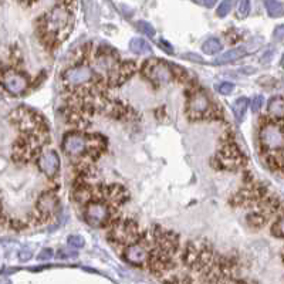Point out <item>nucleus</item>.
<instances>
[{
	"instance_id": "nucleus-1",
	"label": "nucleus",
	"mask_w": 284,
	"mask_h": 284,
	"mask_svg": "<svg viewBox=\"0 0 284 284\" xmlns=\"http://www.w3.org/2000/svg\"><path fill=\"white\" fill-rule=\"evenodd\" d=\"M100 196L90 195V189H78L74 194V199L84 204V219L92 228H104L112 222L116 204H120L126 199V192L118 185L98 188Z\"/></svg>"
},
{
	"instance_id": "nucleus-2",
	"label": "nucleus",
	"mask_w": 284,
	"mask_h": 284,
	"mask_svg": "<svg viewBox=\"0 0 284 284\" xmlns=\"http://www.w3.org/2000/svg\"><path fill=\"white\" fill-rule=\"evenodd\" d=\"M106 146L102 136L97 135H86L80 132H70L64 135L62 150L71 160H88L97 158V155Z\"/></svg>"
},
{
	"instance_id": "nucleus-3",
	"label": "nucleus",
	"mask_w": 284,
	"mask_h": 284,
	"mask_svg": "<svg viewBox=\"0 0 284 284\" xmlns=\"http://www.w3.org/2000/svg\"><path fill=\"white\" fill-rule=\"evenodd\" d=\"M71 3L72 0H62L44 18V32L52 36L54 40L62 42L68 34V30L72 24Z\"/></svg>"
},
{
	"instance_id": "nucleus-4",
	"label": "nucleus",
	"mask_w": 284,
	"mask_h": 284,
	"mask_svg": "<svg viewBox=\"0 0 284 284\" xmlns=\"http://www.w3.org/2000/svg\"><path fill=\"white\" fill-rule=\"evenodd\" d=\"M142 72L148 80H151L154 84H158V86H164L172 81L170 68L164 62L155 60V58H151L144 64Z\"/></svg>"
},
{
	"instance_id": "nucleus-5",
	"label": "nucleus",
	"mask_w": 284,
	"mask_h": 284,
	"mask_svg": "<svg viewBox=\"0 0 284 284\" xmlns=\"http://www.w3.org/2000/svg\"><path fill=\"white\" fill-rule=\"evenodd\" d=\"M94 78V70L90 66H77L62 74V82L68 88H81Z\"/></svg>"
},
{
	"instance_id": "nucleus-6",
	"label": "nucleus",
	"mask_w": 284,
	"mask_h": 284,
	"mask_svg": "<svg viewBox=\"0 0 284 284\" xmlns=\"http://www.w3.org/2000/svg\"><path fill=\"white\" fill-rule=\"evenodd\" d=\"M110 238H111V240L116 242V243H121L124 246H128L131 243L138 242V238H140L138 226H136V223L131 222V220L118 222L111 228Z\"/></svg>"
},
{
	"instance_id": "nucleus-7",
	"label": "nucleus",
	"mask_w": 284,
	"mask_h": 284,
	"mask_svg": "<svg viewBox=\"0 0 284 284\" xmlns=\"http://www.w3.org/2000/svg\"><path fill=\"white\" fill-rule=\"evenodd\" d=\"M150 244L146 242H135L124 248V258L134 266H142L150 258Z\"/></svg>"
},
{
	"instance_id": "nucleus-8",
	"label": "nucleus",
	"mask_w": 284,
	"mask_h": 284,
	"mask_svg": "<svg viewBox=\"0 0 284 284\" xmlns=\"http://www.w3.org/2000/svg\"><path fill=\"white\" fill-rule=\"evenodd\" d=\"M2 84L4 90L13 94V96H18L23 94L27 88V80L24 76H22L20 72L14 70H4L3 71V78H2Z\"/></svg>"
},
{
	"instance_id": "nucleus-9",
	"label": "nucleus",
	"mask_w": 284,
	"mask_h": 284,
	"mask_svg": "<svg viewBox=\"0 0 284 284\" xmlns=\"http://www.w3.org/2000/svg\"><path fill=\"white\" fill-rule=\"evenodd\" d=\"M210 111V101L204 92H195L188 102V114L192 118H204Z\"/></svg>"
},
{
	"instance_id": "nucleus-10",
	"label": "nucleus",
	"mask_w": 284,
	"mask_h": 284,
	"mask_svg": "<svg viewBox=\"0 0 284 284\" xmlns=\"http://www.w3.org/2000/svg\"><path fill=\"white\" fill-rule=\"evenodd\" d=\"M38 168L47 176L54 178L60 170V156L56 151H44L38 158Z\"/></svg>"
},
{
	"instance_id": "nucleus-11",
	"label": "nucleus",
	"mask_w": 284,
	"mask_h": 284,
	"mask_svg": "<svg viewBox=\"0 0 284 284\" xmlns=\"http://www.w3.org/2000/svg\"><path fill=\"white\" fill-rule=\"evenodd\" d=\"M57 209V196L53 192L50 194H43L40 196L38 202H37V218H40L42 220H46L47 218H52Z\"/></svg>"
},
{
	"instance_id": "nucleus-12",
	"label": "nucleus",
	"mask_w": 284,
	"mask_h": 284,
	"mask_svg": "<svg viewBox=\"0 0 284 284\" xmlns=\"http://www.w3.org/2000/svg\"><path fill=\"white\" fill-rule=\"evenodd\" d=\"M218 160H219L222 168L229 169V170L238 169L243 164V158H242L240 152L233 146H228V148H224L219 152Z\"/></svg>"
},
{
	"instance_id": "nucleus-13",
	"label": "nucleus",
	"mask_w": 284,
	"mask_h": 284,
	"mask_svg": "<svg viewBox=\"0 0 284 284\" xmlns=\"http://www.w3.org/2000/svg\"><path fill=\"white\" fill-rule=\"evenodd\" d=\"M135 71V64L132 62H122L118 66H112L110 68V81L112 86H120L125 80H128Z\"/></svg>"
},
{
	"instance_id": "nucleus-14",
	"label": "nucleus",
	"mask_w": 284,
	"mask_h": 284,
	"mask_svg": "<svg viewBox=\"0 0 284 284\" xmlns=\"http://www.w3.org/2000/svg\"><path fill=\"white\" fill-rule=\"evenodd\" d=\"M267 112L270 118L284 120V98L280 96L270 98V101L267 104Z\"/></svg>"
},
{
	"instance_id": "nucleus-15",
	"label": "nucleus",
	"mask_w": 284,
	"mask_h": 284,
	"mask_svg": "<svg viewBox=\"0 0 284 284\" xmlns=\"http://www.w3.org/2000/svg\"><path fill=\"white\" fill-rule=\"evenodd\" d=\"M248 53V50L246 47H238V48H233L230 52H228V53L222 54L214 64H218V66H222V64H229V62H238L240 58H243L246 54Z\"/></svg>"
},
{
	"instance_id": "nucleus-16",
	"label": "nucleus",
	"mask_w": 284,
	"mask_h": 284,
	"mask_svg": "<svg viewBox=\"0 0 284 284\" xmlns=\"http://www.w3.org/2000/svg\"><path fill=\"white\" fill-rule=\"evenodd\" d=\"M248 106V98L242 97V98H239V100H236V101H234V104H233V114H234L236 120H238L239 122L243 120V116H244V114H246Z\"/></svg>"
},
{
	"instance_id": "nucleus-17",
	"label": "nucleus",
	"mask_w": 284,
	"mask_h": 284,
	"mask_svg": "<svg viewBox=\"0 0 284 284\" xmlns=\"http://www.w3.org/2000/svg\"><path fill=\"white\" fill-rule=\"evenodd\" d=\"M130 47H131V52L138 56H142V54H146L151 52V47L150 44L142 40V38H132L131 43H130Z\"/></svg>"
},
{
	"instance_id": "nucleus-18",
	"label": "nucleus",
	"mask_w": 284,
	"mask_h": 284,
	"mask_svg": "<svg viewBox=\"0 0 284 284\" xmlns=\"http://www.w3.org/2000/svg\"><path fill=\"white\" fill-rule=\"evenodd\" d=\"M266 9L272 18H282L284 14V6L278 0H266Z\"/></svg>"
},
{
	"instance_id": "nucleus-19",
	"label": "nucleus",
	"mask_w": 284,
	"mask_h": 284,
	"mask_svg": "<svg viewBox=\"0 0 284 284\" xmlns=\"http://www.w3.org/2000/svg\"><path fill=\"white\" fill-rule=\"evenodd\" d=\"M222 43L218 40V38H209V40H206L202 46V50H204V54H218L219 52H222Z\"/></svg>"
},
{
	"instance_id": "nucleus-20",
	"label": "nucleus",
	"mask_w": 284,
	"mask_h": 284,
	"mask_svg": "<svg viewBox=\"0 0 284 284\" xmlns=\"http://www.w3.org/2000/svg\"><path fill=\"white\" fill-rule=\"evenodd\" d=\"M136 27H138V30H140L141 33L146 34L148 37H154V36H155V28H154L152 24H150L148 22H144V20H141V22H138V23H136Z\"/></svg>"
},
{
	"instance_id": "nucleus-21",
	"label": "nucleus",
	"mask_w": 284,
	"mask_h": 284,
	"mask_svg": "<svg viewBox=\"0 0 284 284\" xmlns=\"http://www.w3.org/2000/svg\"><path fill=\"white\" fill-rule=\"evenodd\" d=\"M233 6V0H223L222 3L218 8V16L219 18H224L226 14H229Z\"/></svg>"
},
{
	"instance_id": "nucleus-22",
	"label": "nucleus",
	"mask_w": 284,
	"mask_h": 284,
	"mask_svg": "<svg viewBox=\"0 0 284 284\" xmlns=\"http://www.w3.org/2000/svg\"><path fill=\"white\" fill-rule=\"evenodd\" d=\"M250 13V0H240L239 8H238V16L240 18H246Z\"/></svg>"
},
{
	"instance_id": "nucleus-23",
	"label": "nucleus",
	"mask_w": 284,
	"mask_h": 284,
	"mask_svg": "<svg viewBox=\"0 0 284 284\" xmlns=\"http://www.w3.org/2000/svg\"><path fill=\"white\" fill-rule=\"evenodd\" d=\"M272 232H273V234H274V236L284 238V218L278 219V220L274 223V226H273Z\"/></svg>"
},
{
	"instance_id": "nucleus-24",
	"label": "nucleus",
	"mask_w": 284,
	"mask_h": 284,
	"mask_svg": "<svg viewBox=\"0 0 284 284\" xmlns=\"http://www.w3.org/2000/svg\"><path fill=\"white\" fill-rule=\"evenodd\" d=\"M263 102H264L263 96H258V97L253 98V101H252V111L253 112H258L262 110V106H263Z\"/></svg>"
},
{
	"instance_id": "nucleus-25",
	"label": "nucleus",
	"mask_w": 284,
	"mask_h": 284,
	"mask_svg": "<svg viewBox=\"0 0 284 284\" xmlns=\"http://www.w3.org/2000/svg\"><path fill=\"white\" fill-rule=\"evenodd\" d=\"M68 244L76 248H80L84 246V239L81 236H70L68 238Z\"/></svg>"
},
{
	"instance_id": "nucleus-26",
	"label": "nucleus",
	"mask_w": 284,
	"mask_h": 284,
	"mask_svg": "<svg viewBox=\"0 0 284 284\" xmlns=\"http://www.w3.org/2000/svg\"><path fill=\"white\" fill-rule=\"evenodd\" d=\"M219 92L220 94H224V96H228V94H230L233 92V90H234V86L232 84V82H223L219 86Z\"/></svg>"
},
{
	"instance_id": "nucleus-27",
	"label": "nucleus",
	"mask_w": 284,
	"mask_h": 284,
	"mask_svg": "<svg viewBox=\"0 0 284 284\" xmlns=\"http://www.w3.org/2000/svg\"><path fill=\"white\" fill-rule=\"evenodd\" d=\"M33 256V252H32V248H23L20 250V254H18V258L22 262H27V260H30Z\"/></svg>"
},
{
	"instance_id": "nucleus-28",
	"label": "nucleus",
	"mask_w": 284,
	"mask_h": 284,
	"mask_svg": "<svg viewBox=\"0 0 284 284\" xmlns=\"http://www.w3.org/2000/svg\"><path fill=\"white\" fill-rule=\"evenodd\" d=\"M53 258V250L52 248H44L40 254H38V260H50Z\"/></svg>"
},
{
	"instance_id": "nucleus-29",
	"label": "nucleus",
	"mask_w": 284,
	"mask_h": 284,
	"mask_svg": "<svg viewBox=\"0 0 284 284\" xmlns=\"http://www.w3.org/2000/svg\"><path fill=\"white\" fill-rule=\"evenodd\" d=\"M274 38L276 40H284V24L282 26H278L277 28L274 30Z\"/></svg>"
},
{
	"instance_id": "nucleus-30",
	"label": "nucleus",
	"mask_w": 284,
	"mask_h": 284,
	"mask_svg": "<svg viewBox=\"0 0 284 284\" xmlns=\"http://www.w3.org/2000/svg\"><path fill=\"white\" fill-rule=\"evenodd\" d=\"M160 44L165 46V47H164V48H165V52H168V53H170V54L174 53V48H172V46L168 44V43H166L165 40H160Z\"/></svg>"
},
{
	"instance_id": "nucleus-31",
	"label": "nucleus",
	"mask_w": 284,
	"mask_h": 284,
	"mask_svg": "<svg viewBox=\"0 0 284 284\" xmlns=\"http://www.w3.org/2000/svg\"><path fill=\"white\" fill-rule=\"evenodd\" d=\"M204 4H206L208 8H212L213 4H214V2H216V0H204Z\"/></svg>"
},
{
	"instance_id": "nucleus-32",
	"label": "nucleus",
	"mask_w": 284,
	"mask_h": 284,
	"mask_svg": "<svg viewBox=\"0 0 284 284\" xmlns=\"http://www.w3.org/2000/svg\"><path fill=\"white\" fill-rule=\"evenodd\" d=\"M22 3H24V4H33L36 3V0H20Z\"/></svg>"
}]
</instances>
